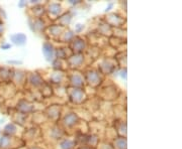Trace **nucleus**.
<instances>
[{
  "instance_id": "1",
  "label": "nucleus",
  "mask_w": 182,
  "mask_h": 149,
  "mask_svg": "<svg viewBox=\"0 0 182 149\" xmlns=\"http://www.w3.org/2000/svg\"><path fill=\"white\" fill-rule=\"evenodd\" d=\"M71 91H69L68 96H69V99L71 102L75 103V104H81L85 101L86 99V96L83 91L82 88H73L70 89Z\"/></svg>"
},
{
  "instance_id": "2",
  "label": "nucleus",
  "mask_w": 182,
  "mask_h": 149,
  "mask_svg": "<svg viewBox=\"0 0 182 149\" xmlns=\"http://www.w3.org/2000/svg\"><path fill=\"white\" fill-rule=\"evenodd\" d=\"M85 79H86V82L92 87H97L101 83V78H100L99 73L95 70H88L85 73Z\"/></svg>"
},
{
  "instance_id": "3",
  "label": "nucleus",
  "mask_w": 182,
  "mask_h": 149,
  "mask_svg": "<svg viewBox=\"0 0 182 149\" xmlns=\"http://www.w3.org/2000/svg\"><path fill=\"white\" fill-rule=\"evenodd\" d=\"M70 43H71V49L74 54H82L84 49H86V41L80 36H75Z\"/></svg>"
},
{
  "instance_id": "4",
  "label": "nucleus",
  "mask_w": 182,
  "mask_h": 149,
  "mask_svg": "<svg viewBox=\"0 0 182 149\" xmlns=\"http://www.w3.org/2000/svg\"><path fill=\"white\" fill-rule=\"evenodd\" d=\"M42 51L46 60H47V62H53L54 58H55V47L52 45V42L45 41L44 43H43Z\"/></svg>"
},
{
  "instance_id": "5",
  "label": "nucleus",
  "mask_w": 182,
  "mask_h": 149,
  "mask_svg": "<svg viewBox=\"0 0 182 149\" xmlns=\"http://www.w3.org/2000/svg\"><path fill=\"white\" fill-rule=\"evenodd\" d=\"M84 54H73L68 58V64L72 69H78L84 62Z\"/></svg>"
},
{
  "instance_id": "6",
  "label": "nucleus",
  "mask_w": 182,
  "mask_h": 149,
  "mask_svg": "<svg viewBox=\"0 0 182 149\" xmlns=\"http://www.w3.org/2000/svg\"><path fill=\"white\" fill-rule=\"evenodd\" d=\"M69 83L73 88H82L84 86V78L80 73H74L69 77Z\"/></svg>"
},
{
  "instance_id": "7",
  "label": "nucleus",
  "mask_w": 182,
  "mask_h": 149,
  "mask_svg": "<svg viewBox=\"0 0 182 149\" xmlns=\"http://www.w3.org/2000/svg\"><path fill=\"white\" fill-rule=\"evenodd\" d=\"M79 122V117L75 113H68L63 118V125L68 128H72Z\"/></svg>"
},
{
  "instance_id": "8",
  "label": "nucleus",
  "mask_w": 182,
  "mask_h": 149,
  "mask_svg": "<svg viewBox=\"0 0 182 149\" xmlns=\"http://www.w3.org/2000/svg\"><path fill=\"white\" fill-rule=\"evenodd\" d=\"M27 81L31 85H33V87H41L44 85V80H43L42 76L38 73H31L27 77Z\"/></svg>"
},
{
  "instance_id": "9",
  "label": "nucleus",
  "mask_w": 182,
  "mask_h": 149,
  "mask_svg": "<svg viewBox=\"0 0 182 149\" xmlns=\"http://www.w3.org/2000/svg\"><path fill=\"white\" fill-rule=\"evenodd\" d=\"M10 40L13 42L15 45H18V47H22L25 45L27 41V37L25 33H14L12 35H10Z\"/></svg>"
},
{
  "instance_id": "10",
  "label": "nucleus",
  "mask_w": 182,
  "mask_h": 149,
  "mask_svg": "<svg viewBox=\"0 0 182 149\" xmlns=\"http://www.w3.org/2000/svg\"><path fill=\"white\" fill-rule=\"evenodd\" d=\"M17 110H19L20 113H22V115H27V114H29L33 111V105L29 104L27 101L25 100H21L18 104Z\"/></svg>"
},
{
  "instance_id": "11",
  "label": "nucleus",
  "mask_w": 182,
  "mask_h": 149,
  "mask_svg": "<svg viewBox=\"0 0 182 149\" xmlns=\"http://www.w3.org/2000/svg\"><path fill=\"white\" fill-rule=\"evenodd\" d=\"M48 12L51 15L60 16V14L62 13V6L59 3H51V4H49V7H48Z\"/></svg>"
},
{
  "instance_id": "12",
  "label": "nucleus",
  "mask_w": 182,
  "mask_h": 149,
  "mask_svg": "<svg viewBox=\"0 0 182 149\" xmlns=\"http://www.w3.org/2000/svg\"><path fill=\"white\" fill-rule=\"evenodd\" d=\"M65 78V75L63 72L61 71H55L53 74L51 75V78H50V81L52 83H55V84H61L63 82Z\"/></svg>"
},
{
  "instance_id": "13",
  "label": "nucleus",
  "mask_w": 182,
  "mask_h": 149,
  "mask_svg": "<svg viewBox=\"0 0 182 149\" xmlns=\"http://www.w3.org/2000/svg\"><path fill=\"white\" fill-rule=\"evenodd\" d=\"M74 145H75V142L71 139H62V140L59 142V147L60 149H73Z\"/></svg>"
},
{
  "instance_id": "14",
  "label": "nucleus",
  "mask_w": 182,
  "mask_h": 149,
  "mask_svg": "<svg viewBox=\"0 0 182 149\" xmlns=\"http://www.w3.org/2000/svg\"><path fill=\"white\" fill-rule=\"evenodd\" d=\"M50 34L54 36H60L63 33V30H64V27L60 26L59 24H53L51 26H49Z\"/></svg>"
},
{
  "instance_id": "15",
  "label": "nucleus",
  "mask_w": 182,
  "mask_h": 149,
  "mask_svg": "<svg viewBox=\"0 0 182 149\" xmlns=\"http://www.w3.org/2000/svg\"><path fill=\"white\" fill-rule=\"evenodd\" d=\"M72 20V15H70L69 13H65L64 15H60V17L58 18V21L60 22V26L65 27L67 25H69Z\"/></svg>"
},
{
  "instance_id": "16",
  "label": "nucleus",
  "mask_w": 182,
  "mask_h": 149,
  "mask_svg": "<svg viewBox=\"0 0 182 149\" xmlns=\"http://www.w3.org/2000/svg\"><path fill=\"white\" fill-rule=\"evenodd\" d=\"M114 147L118 149H127V139L126 137H118L116 141H114Z\"/></svg>"
},
{
  "instance_id": "17",
  "label": "nucleus",
  "mask_w": 182,
  "mask_h": 149,
  "mask_svg": "<svg viewBox=\"0 0 182 149\" xmlns=\"http://www.w3.org/2000/svg\"><path fill=\"white\" fill-rule=\"evenodd\" d=\"M62 35L64 36L65 42H71L72 39L75 37V34H74V32L72 30L65 31V32H63V33H62Z\"/></svg>"
},
{
  "instance_id": "18",
  "label": "nucleus",
  "mask_w": 182,
  "mask_h": 149,
  "mask_svg": "<svg viewBox=\"0 0 182 149\" xmlns=\"http://www.w3.org/2000/svg\"><path fill=\"white\" fill-rule=\"evenodd\" d=\"M49 110H50V111H52V113H53L51 116H50L52 119L58 118V116H60V111H59L57 107H50Z\"/></svg>"
},
{
  "instance_id": "19",
  "label": "nucleus",
  "mask_w": 182,
  "mask_h": 149,
  "mask_svg": "<svg viewBox=\"0 0 182 149\" xmlns=\"http://www.w3.org/2000/svg\"><path fill=\"white\" fill-rule=\"evenodd\" d=\"M84 24H80V23H78L77 25H76V28H75V32L76 33H80L81 31L84 29Z\"/></svg>"
},
{
  "instance_id": "20",
  "label": "nucleus",
  "mask_w": 182,
  "mask_h": 149,
  "mask_svg": "<svg viewBox=\"0 0 182 149\" xmlns=\"http://www.w3.org/2000/svg\"><path fill=\"white\" fill-rule=\"evenodd\" d=\"M120 77H122V79H124V80H127V68H124V69H122V71H120Z\"/></svg>"
},
{
  "instance_id": "21",
  "label": "nucleus",
  "mask_w": 182,
  "mask_h": 149,
  "mask_svg": "<svg viewBox=\"0 0 182 149\" xmlns=\"http://www.w3.org/2000/svg\"><path fill=\"white\" fill-rule=\"evenodd\" d=\"M11 47V45L10 43H4V45H1V49H4V51H7V49H9Z\"/></svg>"
},
{
  "instance_id": "22",
  "label": "nucleus",
  "mask_w": 182,
  "mask_h": 149,
  "mask_svg": "<svg viewBox=\"0 0 182 149\" xmlns=\"http://www.w3.org/2000/svg\"><path fill=\"white\" fill-rule=\"evenodd\" d=\"M112 7H113V3H109V5L106 7V9H105L104 11L105 12H109V11H110V9L112 8Z\"/></svg>"
},
{
  "instance_id": "23",
  "label": "nucleus",
  "mask_w": 182,
  "mask_h": 149,
  "mask_svg": "<svg viewBox=\"0 0 182 149\" xmlns=\"http://www.w3.org/2000/svg\"><path fill=\"white\" fill-rule=\"evenodd\" d=\"M25 4H27V3H25V1H20V2L18 3V6H19V7H23Z\"/></svg>"
},
{
  "instance_id": "24",
  "label": "nucleus",
  "mask_w": 182,
  "mask_h": 149,
  "mask_svg": "<svg viewBox=\"0 0 182 149\" xmlns=\"http://www.w3.org/2000/svg\"><path fill=\"white\" fill-rule=\"evenodd\" d=\"M8 64H22V62H13V60H8Z\"/></svg>"
},
{
  "instance_id": "25",
  "label": "nucleus",
  "mask_w": 182,
  "mask_h": 149,
  "mask_svg": "<svg viewBox=\"0 0 182 149\" xmlns=\"http://www.w3.org/2000/svg\"><path fill=\"white\" fill-rule=\"evenodd\" d=\"M71 4H74V5H76V4H78V3H80V1H73V0H70L69 1Z\"/></svg>"
}]
</instances>
